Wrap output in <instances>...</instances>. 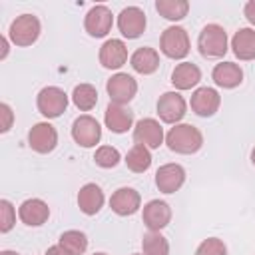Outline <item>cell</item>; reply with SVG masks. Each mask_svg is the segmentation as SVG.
<instances>
[{"mask_svg": "<svg viewBox=\"0 0 255 255\" xmlns=\"http://www.w3.org/2000/svg\"><path fill=\"white\" fill-rule=\"evenodd\" d=\"M165 143L171 151L175 153H183V155H189V153H195L199 151V147L203 145V135L201 131L191 126V124H175L167 135H165Z\"/></svg>", "mask_w": 255, "mask_h": 255, "instance_id": "6da1fadb", "label": "cell"}, {"mask_svg": "<svg viewBox=\"0 0 255 255\" xmlns=\"http://www.w3.org/2000/svg\"><path fill=\"white\" fill-rule=\"evenodd\" d=\"M197 48L203 58H221L227 52V32L219 24H207L197 38Z\"/></svg>", "mask_w": 255, "mask_h": 255, "instance_id": "7a4b0ae2", "label": "cell"}, {"mask_svg": "<svg viewBox=\"0 0 255 255\" xmlns=\"http://www.w3.org/2000/svg\"><path fill=\"white\" fill-rule=\"evenodd\" d=\"M36 106H38V112L52 120V118H58L66 112L68 108V96L62 88L58 86H46L40 90L38 98H36Z\"/></svg>", "mask_w": 255, "mask_h": 255, "instance_id": "3957f363", "label": "cell"}, {"mask_svg": "<svg viewBox=\"0 0 255 255\" xmlns=\"http://www.w3.org/2000/svg\"><path fill=\"white\" fill-rule=\"evenodd\" d=\"M159 50L171 58V60H181L189 54V36L185 28L181 26H169L163 30L161 40H159Z\"/></svg>", "mask_w": 255, "mask_h": 255, "instance_id": "277c9868", "label": "cell"}, {"mask_svg": "<svg viewBox=\"0 0 255 255\" xmlns=\"http://www.w3.org/2000/svg\"><path fill=\"white\" fill-rule=\"evenodd\" d=\"M10 40L16 46H32L40 36V20L34 14H22L10 24Z\"/></svg>", "mask_w": 255, "mask_h": 255, "instance_id": "5b68a950", "label": "cell"}, {"mask_svg": "<svg viewBox=\"0 0 255 255\" xmlns=\"http://www.w3.org/2000/svg\"><path fill=\"white\" fill-rule=\"evenodd\" d=\"M106 90H108V96L112 100V104H128L133 100L135 92H137V82L129 76V74H124V72H118L114 74L108 84H106Z\"/></svg>", "mask_w": 255, "mask_h": 255, "instance_id": "8992f818", "label": "cell"}, {"mask_svg": "<svg viewBox=\"0 0 255 255\" xmlns=\"http://www.w3.org/2000/svg\"><path fill=\"white\" fill-rule=\"evenodd\" d=\"M72 137L82 147H94L102 139V128L96 118L92 116H80L72 124Z\"/></svg>", "mask_w": 255, "mask_h": 255, "instance_id": "52a82bcc", "label": "cell"}, {"mask_svg": "<svg viewBox=\"0 0 255 255\" xmlns=\"http://www.w3.org/2000/svg\"><path fill=\"white\" fill-rule=\"evenodd\" d=\"M145 24H147L145 12L141 8H137V6H128L118 16V28H120L122 36L129 38V40L139 38L143 34V30H145Z\"/></svg>", "mask_w": 255, "mask_h": 255, "instance_id": "ba28073f", "label": "cell"}, {"mask_svg": "<svg viewBox=\"0 0 255 255\" xmlns=\"http://www.w3.org/2000/svg\"><path fill=\"white\" fill-rule=\"evenodd\" d=\"M187 104L181 94L177 92H165L157 100V116L165 124H177L185 116Z\"/></svg>", "mask_w": 255, "mask_h": 255, "instance_id": "9c48e42d", "label": "cell"}, {"mask_svg": "<svg viewBox=\"0 0 255 255\" xmlns=\"http://www.w3.org/2000/svg\"><path fill=\"white\" fill-rule=\"evenodd\" d=\"M28 145L38 153H50L58 145V131L52 124L40 122L34 124L28 131Z\"/></svg>", "mask_w": 255, "mask_h": 255, "instance_id": "30bf717a", "label": "cell"}, {"mask_svg": "<svg viewBox=\"0 0 255 255\" xmlns=\"http://www.w3.org/2000/svg\"><path fill=\"white\" fill-rule=\"evenodd\" d=\"M112 24H114V16H112V10L104 4H98V6H92L86 14V20H84V28L90 36L94 38H104L110 30H112Z\"/></svg>", "mask_w": 255, "mask_h": 255, "instance_id": "8fae6325", "label": "cell"}, {"mask_svg": "<svg viewBox=\"0 0 255 255\" xmlns=\"http://www.w3.org/2000/svg\"><path fill=\"white\" fill-rule=\"evenodd\" d=\"M133 141L147 149H157L163 143V128L153 118H143L133 128Z\"/></svg>", "mask_w": 255, "mask_h": 255, "instance_id": "7c38bea8", "label": "cell"}, {"mask_svg": "<svg viewBox=\"0 0 255 255\" xmlns=\"http://www.w3.org/2000/svg\"><path fill=\"white\" fill-rule=\"evenodd\" d=\"M141 219L149 231H161L171 221V207H169V203H165L161 199H151L143 205Z\"/></svg>", "mask_w": 255, "mask_h": 255, "instance_id": "4fadbf2b", "label": "cell"}, {"mask_svg": "<svg viewBox=\"0 0 255 255\" xmlns=\"http://www.w3.org/2000/svg\"><path fill=\"white\" fill-rule=\"evenodd\" d=\"M219 104H221V96L217 94V90L207 88V86L197 88V90L191 94V102H189L191 110H193L197 116H201V118L213 116V114L219 110Z\"/></svg>", "mask_w": 255, "mask_h": 255, "instance_id": "5bb4252c", "label": "cell"}, {"mask_svg": "<svg viewBox=\"0 0 255 255\" xmlns=\"http://www.w3.org/2000/svg\"><path fill=\"white\" fill-rule=\"evenodd\" d=\"M185 181V169L179 163H165L155 171V185L163 193H175Z\"/></svg>", "mask_w": 255, "mask_h": 255, "instance_id": "9a60e30c", "label": "cell"}, {"mask_svg": "<svg viewBox=\"0 0 255 255\" xmlns=\"http://www.w3.org/2000/svg\"><path fill=\"white\" fill-rule=\"evenodd\" d=\"M141 205V197L133 187H120L112 193L110 197V207L114 213L126 217V215H133Z\"/></svg>", "mask_w": 255, "mask_h": 255, "instance_id": "2e32d148", "label": "cell"}, {"mask_svg": "<svg viewBox=\"0 0 255 255\" xmlns=\"http://www.w3.org/2000/svg\"><path fill=\"white\" fill-rule=\"evenodd\" d=\"M126 62H128V46L122 40L112 38V40H106L102 44V48H100V64L104 68L118 70Z\"/></svg>", "mask_w": 255, "mask_h": 255, "instance_id": "e0dca14e", "label": "cell"}, {"mask_svg": "<svg viewBox=\"0 0 255 255\" xmlns=\"http://www.w3.org/2000/svg\"><path fill=\"white\" fill-rule=\"evenodd\" d=\"M18 217L22 223L30 225V227H38V225H44L50 217V207L46 201L38 199V197H32V199H26L20 207H18Z\"/></svg>", "mask_w": 255, "mask_h": 255, "instance_id": "ac0fdd59", "label": "cell"}, {"mask_svg": "<svg viewBox=\"0 0 255 255\" xmlns=\"http://www.w3.org/2000/svg\"><path fill=\"white\" fill-rule=\"evenodd\" d=\"M104 122H106V128L110 131H114V133H126L133 126V114L128 108L110 102V106L106 108Z\"/></svg>", "mask_w": 255, "mask_h": 255, "instance_id": "d6986e66", "label": "cell"}, {"mask_svg": "<svg viewBox=\"0 0 255 255\" xmlns=\"http://www.w3.org/2000/svg\"><path fill=\"white\" fill-rule=\"evenodd\" d=\"M104 205V191L96 183H86L78 191V207L86 215H96Z\"/></svg>", "mask_w": 255, "mask_h": 255, "instance_id": "ffe728a7", "label": "cell"}, {"mask_svg": "<svg viewBox=\"0 0 255 255\" xmlns=\"http://www.w3.org/2000/svg\"><path fill=\"white\" fill-rule=\"evenodd\" d=\"M211 78L219 88L229 90V88H237L243 82V70L235 62H221L213 68Z\"/></svg>", "mask_w": 255, "mask_h": 255, "instance_id": "44dd1931", "label": "cell"}, {"mask_svg": "<svg viewBox=\"0 0 255 255\" xmlns=\"http://www.w3.org/2000/svg\"><path fill=\"white\" fill-rule=\"evenodd\" d=\"M199 80H201V70L191 62H181L171 72V84L177 90H191L199 84Z\"/></svg>", "mask_w": 255, "mask_h": 255, "instance_id": "7402d4cb", "label": "cell"}, {"mask_svg": "<svg viewBox=\"0 0 255 255\" xmlns=\"http://www.w3.org/2000/svg\"><path fill=\"white\" fill-rule=\"evenodd\" d=\"M231 48L239 60H255V30L239 28L231 38Z\"/></svg>", "mask_w": 255, "mask_h": 255, "instance_id": "603a6c76", "label": "cell"}, {"mask_svg": "<svg viewBox=\"0 0 255 255\" xmlns=\"http://www.w3.org/2000/svg\"><path fill=\"white\" fill-rule=\"evenodd\" d=\"M129 64H131V68L137 74L147 76V74H153L157 70V66H159V54L153 48H149V46H141V48H137L131 54Z\"/></svg>", "mask_w": 255, "mask_h": 255, "instance_id": "cb8c5ba5", "label": "cell"}, {"mask_svg": "<svg viewBox=\"0 0 255 255\" xmlns=\"http://www.w3.org/2000/svg\"><path fill=\"white\" fill-rule=\"evenodd\" d=\"M124 161H126L128 169H131L133 173H143L151 165V153H149V149L145 145L133 143V147L128 151V155H126Z\"/></svg>", "mask_w": 255, "mask_h": 255, "instance_id": "d4e9b609", "label": "cell"}, {"mask_svg": "<svg viewBox=\"0 0 255 255\" xmlns=\"http://www.w3.org/2000/svg\"><path fill=\"white\" fill-rule=\"evenodd\" d=\"M155 10L165 20H173L175 22V20H181V18L187 16L189 2L187 0H157L155 2Z\"/></svg>", "mask_w": 255, "mask_h": 255, "instance_id": "484cf974", "label": "cell"}, {"mask_svg": "<svg viewBox=\"0 0 255 255\" xmlns=\"http://www.w3.org/2000/svg\"><path fill=\"white\" fill-rule=\"evenodd\" d=\"M72 102H74V106L78 110L90 112L98 104V90L92 84H80L72 92Z\"/></svg>", "mask_w": 255, "mask_h": 255, "instance_id": "4316f807", "label": "cell"}, {"mask_svg": "<svg viewBox=\"0 0 255 255\" xmlns=\"http://www.w3.org/2000/svg\"><path fill=\"white\" fill-rule=\"evenodd\" d=\"M141 255H169V243L159 231H149L141 239Z\"/></svg>", "mask_w": 255, "mask_h": 255, "instance_id": "83f0119b", "label": "cell"}, {"mask_svg": "<svg viewBox=\"0 0 255 255\" xmlns=\"http://www.w3.org/2000/svg\"><path fill=\"white\" fill-rule=\"evenodd\" d=\"M66 251H70L72 255H82L86 249H88V237L86 233L78 231V229H70V231H64L60 235V241H58Z\"/></svg>", "mask_w": 255, "mask_h": 255, "instance_id": "f1b7e54d", "label": "cell"}, {"mask_svg": "<svg viewBox=\"0 0 255 255\" xmlns=\"http://www.w3.org/2000/svg\"><path fill=\"white\" fill-rule=\"evenodd\" d=\"M120 159H122V155H120V151L116 149V147H112V145H102V147H98L96 149V153H94V161L100 165V167H116L118 163H120Z\"/></svg>", "mask_w": 255, "mask_h": 255, "instance_id": "f546056e", "label": "cell"}, {"mask_svg": "<svg viewBox=\"0 0 255 255\" xmlns=\"http://www.w3.org/2000/svg\"><path fill=\"white\" fill-rule=\"evenodd\" d=\"M16 223V209L8 199L0 201V231L8 233Z\"/></svg>", "mask_w": 255, "mask_h": 255, "instance_id": "4dcf8cb0", "label": "cell"}, {"mask_svg": "<svg viewBox=\"0 0 255 255\" xmlns=\"http://www.w3.org/2000/svg\"><path fill=\"white\" fill-rule=\"evenodd\" d=\"M195 255H227V247L221 239L209 237L199 243V247L195 249Z\"/></svg>", "mask_w": 255, "mask_h": 255, "instance_id": "1f68e13d", "label": "cell"}, {"mask_svg": "<svg viewBox=\"0 0 255 255\" xmlns=\"http://www.w3.org/2000/svg\"><path fill=\"white\" fill-rule=\"evenodd\" d=\"M0 131L6 133L10 128H12V120H14V114H12V108L8 104H0Z\"/></svg>", "mask_w": 255, "mask_h": 255, "instance_id": "d6a6232c", "label": "cell"}, {"mask_svg": "<svg viewBox=\"0 0 255 255\" xmlns=\"http://www.w3.org/2000/svg\"><path fill=\"white\" fill-rule=\"evenodd\" d=\"M243 14H245V18L249 20V24H253V26H255V0H249V2L245 4Z\"/></svg>", "mask_w": 255, "mask_h": 255, "instance_id": "836d02e7", "label": "cell"}, {"mask_svg": "<svg viewBox=\"0 0 255 255\" xmlns=\"http://www.w3.org/2000/svg\"><path fill=\"white\" fill-rule=\"evenodd\" d=\"M46 255H72L70 251H66L60 243L58 245H52V247H48V251H46Z\"/></svg>", "mask_w": 255, "mask_h": 255, "instance_id": "e575fe53", "label": "cell"}, {"mask_svg": "<svg viewBox=\"0 0 255 255\" xmlns=\"http://www.w3.org/2000/svg\"><path fill=\"white\" fill-rule=\"evenodd\" d=\"M0 48H2L0 58L4 60V58H6V54H8V40H6V36H2V38H0Z\"/></svg>", "mask_w": 255, "mask_h": 255, "instance_id": "d590c367", "label": "cell"}, {"mask_svg": "<svg viewBox=\"0 0 255 255\" xmlns=\"http://www.w3.org/2000/svg\"><path fill=\"white\" fill-rule=\"evenodd\" d=\"M0 255H18V253H16V251H10V249H6V251H2Z\"/></svg>", "mask_w": 255, "mask_h": 255, "instance_id": "8d00e7d4", "label": "cell"}, {"mask_svg": "<svg viewBox=\"0 0 255 255\" xmlns=\"http://www.w3.org/2000/svg\"><path fill=\"white\" fill-rule=\"evenodd\" d=\"M251 163L255 165V147H253V151H251Z\"/></svg>", "mask_w": 255, "mask_h": 255, "instance_id": "74e56055", "label": "cell"}, {"mask_svg": "<svg viewBox=\"0 0 255 255\" xmlns=\"http://www.w3.org/2000/svg\"><path fill=\"white\" fill-rule=\"evenodd\" d=\"M94 255H108V253H94Z\"/></svg>", "mask_w": 255, "mask_h": 255, "instance_id": "f35d334b", "label": "cell"}, {"mask_svg": "<svg viewBox=\"0 0 255 255\" xmlns=\"http://www.w3.org/2000/svg\"><path fill=\"white\" fill-rule=\"evenodd\" d=\"M133 255H139V253H133Z\"/></svg>", "mask_w": 255, "mask_h": 255, "instance_id": "ab89813d", "label": "cell"}]
</instances>
